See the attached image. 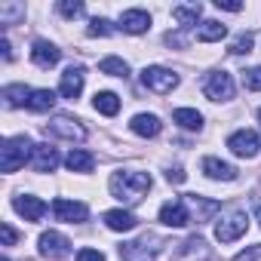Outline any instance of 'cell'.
<instances>
[{"label":"cell","mask_w":261,"mask_h":261,"mask_svg":"<svg viewBox=\"0 0 261 261\" xmlns=\"http://www.w3.org/2000/svg\"><path fill=\"white\" fill-rule=\"evenodd\" d=\"M19 19H25V4H0V25H16Z\"/></svg>","instance_id":"cell-28"},{"label":"cell","mask_w":261,"mask_h":261,"mask_svg":"<svg viewBox=\"0 0 261 261\" xmlns=\"http://www.w3.org/2000/svg\"><path fill=\"white\" fill-rule=\"evenodd\" d=\"M255 215H258V224H261V206H258V212H255Z\"/></svg>","instance_id":"cell-40"},{"label":"cell","mask_w":261,"mask_h":261,"mask_svg":"<svg viewBox=\"0 0 261 261\" xmlns=\"http://www.w3.org/2000/svg\"><path fill=\"white\" fill-rule=\"evenodd\" d=\"M151 185H154L151 172H139V169H120V172H114L111 181H108L111 194H114L120 203H126V206L142 203V200L148 197Z\"/></svg>","instance_id":"cell-1"},{"label":"cell","mask_w":261,"mask_h":261,"mask_svg":"<svg viewBox=\"0 0 261 261\" xmlns=\"http://www.w3.org/2000/svg\"><path fill=\"white\" fill-rule=\"evenodd\" d=\"M203 172H206L212 181H233V178H237V169H233L230 163L218 160V157H206V160H203Z\"/></svg>","instance_id":"cell-19"},{"label":"cell","mask_w":261,"mask_h":261,"mask_svg":"<svg viewBox=\"0 0 261 261\" xmlns=\"http://www.w3.org/2000/svg\"><path fill=\"white\" fill-rule=\"evenodd\" d=\"M203 92L212 101H230L233 92H237V86H233V77L227 71H212L206 77V83H203Z\"/></svg>","instance_id":"cell-8"},{"label":"cell","mask_w":261,"mask_h":261,"mask_svg":"<svg viewBox=\"0 0 261 261\" xmlns=\"http://www.w3.org/2000/svg\"><path fill=\"white\" fill-rule=\"evenodd\" d=\"M120 28L126 34H145L151 28V13L148 10H126L120 16Z\"/></svg>","instance_id":"cell-15"},{"label":"cell","mask_w":261,"mask_h":261,"mask_svg":"<svg viewBox=\"0 0 261 261\" xmlns=\"http://www.w3.org/2000/svg\"><path fill=\"white\" fill-rule=\"evenodd\" d=\"M98 71L108 74V77H129V65H126L123 59H117V56L101 59V62H98Z\"/></svg>","instance_id":"cell-27"},{"label":"cell","mask_w":261,"mask_h":261,"mask_svg":"<svg viewBox=\"0 0 261 261\" xmlns=\"http://www.w3.org/2000/svg\"><path fill=\"white\" fill-rule=\"evenodd\" d=\"M59 163H62V157H59V151H56L53 145H34L31 166H34L37 172H53Z\"/></svg>","instance_id":"cell-16"},{"label":"cell","mask_w":261,"mask_h":261,"mask_svg":"<svg viewBox=\"0 0 261 261\" xmlns=\"http://www.w3.org/2000/svg\"><path fill=\"white\" fill-rule=\"evenodd\" d=\"M53 212H56V218H59V221H68V224H80V221H86V218H89L86 203L65 200V197H59V200L53 203Z\"/></svg>","instance_id":"cell-10"},{"label":"cell","mask_w":261,"mask_h":261,"mask_svg":"<svg viewBox=\"0 0 261 261\" xmlns=\"http://www.w3.org/2000/svg\"><path fill=\"white\" fill-rule=\"evenodd\" d=\"M59 59H62V49H59L56 43H49V40H34V46H31V62H34L37 68H56Z\"/></svg>","instance_id":"cell-13"},{"label":"cell","mask_w":261,"mask_h":261,"mask_svg":"<svg viewBox=\"0 0 261 261\" xmlns=\"http://www.w3.org/2000/svg\"><path fill=\"white\" fill-rule=\"evenodd\" d=\"M77 261H105V255L98 249H80L77 252Z\"/></svg>","instance_id":"cell-35"},{"label":"cell","mask_w":261,"mask_h":261,"mask_svg":"<svg viewBox=\"0 0 261 261\" xmlns=\"http://www.w3.org/2000/svg\"><path fill=\"white\" fill-rule=\"evenodd\" d=\"M243 86H246V89H252V92H258V89H261V65H255V68H246V71H243Z\"/></svg>","instance_id":"cell-32"},{"label":"cell","mask_w":261,"mask_h":261,"mask_svg":"<svg viewBox=\"0 0 261 261\" xmlns=\"http://www.w3.org/2000/svg\"><path fill=\"white\" fill-rule=\"evenodd\" d=\"M142 83L145 89L157 92V95H169L172 89H178V74L172 68H163V65H151L142 71Z\"/></svg>","instance_id":"cell-5"},{"label":"cell","mask_w":261,"mask_h":261,"mask_svg":"<svg viewBox=\"0 0 261 261\" xmlns=\"http://www.w3.org/2000/svg\"><path fill=\"white\" fill-rule=\"evenodd\" d=\"M37 249H40L43 258H49V261H62V258L71 255V240H68L65 233H59V230H43L40 240H37Z\"/></svg>","instance_id":"cell-7"},{"label":"cell","mask_w":261,"mask_h":261,"mask_svg":"<svg viewBox=\"0 0 261 261\" xmlns=\"http://www.w3.org/2000/svg\"><path fill=\"white\" fill-rule=\"evenodd\" d=\"M246 230H249V215H246L243 209H230V212H224V215L218 218V224H215V240H218V243H237Z\"/></svg>","instance_id":"cell-4"},{"label":"cell","mask_w":261,"mask_h":261,"mask_svg":"<svg viewBox=\"0 0 261 261\" xmlns=\"http://www.w3.org/2000/svg\"><path fill=\"white\" fill-rule=\"evenodd\" d=\"M0 237H4V246H13V243L19 240V233H16L13 224H4V227H0Z\"/></svg>","instance_id":"cell-36"},{"label":"cell","mask_w":261,"mask_h":261,"mask_svg":"<svg viewBox=\"0 0 261 261\" xmlns=\"http://www.w3.org/2000/svg\"><path fill=\"white\" fill-rule=\"evenodd\" d=\"M129 129H133L136 136H142V139H154V136H160L163 123H160L157 114H136L133 123H129Z\"/></svg>","instance_id":"cell-17"},{"label":"cell","mask_w":261,"mask_h":261,"mask_svg":"<svg viewBox=\"0 0 261 261\" xmlns=\"http://www.w3.org/2000/svg\"><path fill=\"white\" fill-rule=\"evenodd\" d=\"M31 157H34L31 139H28V136H10V139H4V145H0V172L13 175V172H19Z\"/></svg>","instance_id":"cell-2"},{"label":"cell","mask_w":261,"mask_h":261,"mask_svg":"<svg viewBox=\"0 0 261 261\" xmlns=\"http://www.w3.org/2000/svg\"><path fill=\"white\" fill-rule=\"evenodd\" d=\"M0 261H10V258H7V255H4V258H0Z\"/></svg>","instance_id":"cell-41"},{"label":"cell","mask_w":261,"mask_h":261,"mask_svg":"<svg viewBox=\"0 0 261 261\" xmlns=\"http://www.w3.org/2000/svg\"><path fill=\"white\" fill-rule=\"evenodd\" d=\"M233 261H261V246H252V249H246V252H240Z\"/></svg>","instance_id":"cell-34"},{"label":"cell","mask_w":261,"mask_h":261,"mask_svg":"<svg viewBox=\"0 0 261 261\" xmlns=\"http://www.w3.org/2000/svg\"><path fill=\"white\" fill-rule=\"evenodd\" d=\"M13 209L25 218V221H40L46 215V203L40 197H31V194H19L13 197Z\"/></svg>","instance_id":"cell-12"},{"label":"cell","mask_w":261,"mask_h":261,"mask_svg":"<svg viewBox=\"0 0 261 261\" xmlns=\"http://www.w3.org/2000/svg\"><path fill=\"white\" fill-rule=\"evenodd\" d=\"M200 16H203V7H200V4H178V7H172V19H175L185 31H191V28L200 22Z\"/></svg>","instance_id":"cell-20"},{"label":"cell","mask_w":261,"mask_h":261,"mask_svg":"<svg viewBox=\"0 0 261 261\" xmlns=\"http://www.w3.org/2000/svg\"><path fill=\"white\" fill-rule=\"evenodd\" d=\"M46 136H53V139H62V142H83L86 139V129H83V123L80 120H74V117H68V114H59V117H53L49 123H46Z\"/></svg>","instance_id":"cell-6"},{"label":"cell","mask_w":261,"mask_h":261,"mask_svg":"<svg viewBox=\"0 0 261 261\" xmlns=\"http://www.w3.org/2000/svg\"><path fill=\"white\" fill-rule=\"evenodd\" d=\"M92 108H95L98 114H105V117H114V114L120 111V98H117L114 92H95Z\"/></svg>","instance_id":"cell-26"},{"label":"cell","mask_w":261,"mask_h":261,"mask_svg":"<svg viewBox=\"0 0 261 261\" xmlns=\"http://www.w3.org/2000/svg\"><path fill=\"white\" fill-rule=\"evenodd\" d=\"M56 92L53 89H31V98H28V111H34V114H46V111H53L56 108Z\"/></svg>","instance_id":"cell-23"},{"label":"cell","mask_w":261,"mask_h":261,"mask_svg":"<svg viewBox=\"0 0 261 261\" xmlns=\"http://www.w3.org/2000/svg\"><path fill=\"white\" fill-rule=\"evenodd\" d=\"M252 46H255V37L243 31L240 37L230 40V49H227V53H233V56H246V53H252Z\"/></svg>","instance_id":"cell-30"},{"label":"cell","mask_w":261,"mask_h":261,"mask_svg":"<svg viewBox=\"0 0 261 261\" xmlns=\"http://www.w3.org/2000/svg\"><path fill=\"white\" fill-rule=\"evenodd\" d=\"M65 19H80L83 13H86V7L80 4V0H59V7H56Z\"/></svg>","instance_id":"cell-29"},{"label":"cell","mask_w":261,"mask_h":261,"mask_svg":"<svg viewBox=\"0 0 261 261\" xmlns=\"http://www.w3.org/2000/svg\"><path fill=\"white\" fill-rule=\"evenodd\" d=\"M0 49H4V59H7V62H13V43H10V40L0 43Z\"/></svg>","instance_id":"cell-39"},{"label":"cell","mask_w":261,"mask_h":261,"mask_svg":"<svg viewBox=\"0 0 261 261\" xmlns=\"http://www.w3.org/2000/svg\"><path fill=\"white\" fill-rule=\"evenodd\" d=\"M86 34H89V37H111V34H114V25H111L108 19H92V22L86 25Z\"/></svg>","instance_id":"cell-31"},{"label":"cell","mask_w":261,"mask_h":261,"mask_svg":"<svg viewBox=\"0 0 261 261\" xmlns=\"http://www.w3.org/2000/svg\"><path fill=\"white\" fill-rule=\"evenodd\" d=\"M172 120H175L181 129H188V133H200V129H203V114L194 111V108H178V111L172 114Z\"/></svg>","instance_id":"cell-25"},{"label":"cell","mask_w":261,"mask_h":261,"mask_svg":"<svg viewBox=\"0 0 261 261\" xmlns=\"http://www.w3.org/2000/svg\"><path fill=\"white\" fill-rule=\"evenodd\" d=\"M83 80H86V74H83V68H68L65 74H62V80H59V92H62V98H77L80 92H83Z\"/></svg>","instance_id":"cell-14"},{"label":"cell","mask_w":261,"mask_h":261,"mask_svg":"<svg viewBox=\"0 0 261 261\" xmlns=\"http://www.w3.org/2000/svg\"><path fill=\"white\" fill-rule=\"evenodd\" d=\"M227 148H230V154H237L243 160H252L258 154V148H261V139H258L255 129H237V133L227 139Z\"/></svg>","instance_id":"cell-9"},{"label":"cell","mask_w":261,"mask_h":261,"mask_svg":"<svg viewBox=\"0 0 261 261\" xmlns=\"http://www.w3.org/2000/svg\"><path fill=\"white\" fill-rule=\"evenodd\" d=\"M28 98H31V89L25 86V83H10V86H4V105L7 108H28Z\"/></svg>","instance_id":"cell-24"},{"label":"cell","mask_w":261,"mask_h":261,"mask_svg":"<svg viewBox=\"0 0 261 261\" xmlns=\"http://www.w3.org/2000/svg\"><path fill=\"white\" fill-rule=\"evenodd\" d=\"M101 218H105V224H108L111 230H117V233H126V230H133V227L139 224V218H136L133 212H126V209H108Z\"/></svg>","instance_id":"cell-18"},{"label":"cell","mask_w":261,"mask_h":261,"mask_svg":"<svg viewBox=\"0 0 261 261\" xmlns=\"http://www.w3.org/2000/svg\"><path fill=\"white\" fill-rule=\"evenodd\" d=\"M215 7L218 10H227V13H240L243 4H237V0H215Z\"/></svg>","instance_id":"cell-37"},{"label":"cell","mask_w":261,"mask_h":261,"mask_svg":"<svg viewBox=\"0 0 261 261\" xmlns=\"http://www.w3.org/2000/svg\"><path fill=\"white\" fill-rule=\"evenodd\" d=\"M163 249V240L157 233H142L139 240H129L120 246V258L123 261H157Z\"/></svg>","instance_id":"cell-3"},{"label":"cell","mask_w":261,"mask_h":261,"mask_svg":"<svg viewBox=\"0 0 261 261\" xmlns=\"http://www.w3.org/2000/svg\"><path fill=\"white\" fill-rule=\"evenodd\" d=\"M160 221H163L166 227H185V224H191L194 218H191V209H188L185 200H169V203H163V209H160Z\"/></svg>","instance_id":"cell-11"},{"label":"cell","mask_w":261,"mask_h":261,"mask_svg":"<svg viewBox=\"0 0 261 261\" xmlns=\"http://www.w3.org/2000/svg\"><path fill=\"white\" fill-rule=\"evenodd\" d=\"M65 166L71 169V172H92L95 169V157L89 154V151H83V148H74L68 157H65Z\"/></svg>","instance_id":"cell-21"},{"label":"cell","mask_w":261,"mask_h":261,"mask_svg":"<svg viewBox=\"0 0 261 261\" xmlns=\"http://www.w3.org/2000/svg\"><path fill=\"white\" fill-rule=\"evenodd\" d=\"M166 178H169V181H175V185H181L188 175H185V169H181V166H175V169H169V172H166Z\"/></svg>","instance_id":"cell-38"},{"label":"cell","mask_w":261,"mask_h":261,"mask_svg":"<svg viewBox=\"0 0 261 261\" xmlns=\"http://www.w3.org/2000/svg\"><path fill=\"white\" fill-rule=\"evenodd\" d=\"M188 40H191V34H188L185 28H181V31H175V34H172V31L166 34V43H169V46H188Z\"/></svg>","instance_id":"cell-33"},{"label":"cell","mask_w":261,"mask_h":261,"mask_svg":"<svg viewBox=\"0 0 261 261\" xmlns=\"http://www.w3.org/2000/svg\"><path fill=\"white\" fill-rule=\"evenodd\" d=\"M194 37H197L200 43H218V40H224V37H227V28H224L221 22L209 19V22H203V25L194 31Z\"/></svg>","instance_id":"cell-22"}]
</instances>
